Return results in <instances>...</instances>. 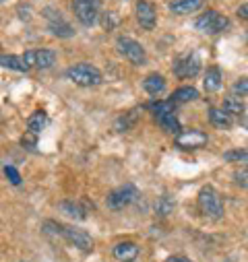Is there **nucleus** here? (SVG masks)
I'll return each mask as SVG.
<instances>
[{
    "label": "nucleus",
    "instance_id": "1",
    "mask_svg": "<svg viewBox=\"0 0 248 262\" xmlns=\"http://www.w3.org/2000/svg\"><path fill=\"white\" fill-rule=\"evenodd\" d=\"M199 211L207 217V219H221L225 209H223V199L221 194L213 188V186H205L201 192H199Z\"/></svg>",
    "mask_w": 248,
    "mask_h": 262
},
{
    "label": "nucleus",
    "instance_id": "2",
    "mask_svg": "<svg viewBox=\"0 0 248 262\" xmlns=\"http://www.w3.org/2000/svg\"><path fill=\"white\" fill-rule=\"evenodd\" d=\"M67 77L79 87H97L101 83V73L93 67V64H87V62L71 67L67 71Z\"/></svg>",
    "mask_w": 248,
    "mask_h": 262
},
{
    "label": "nucleus",
    "instance_id": "3",
    "mask_svg": "<svg viewBox=\"0 0 248 262\" xmlns=\"http://www.w3.org/2000/svg\"><path fill=\"white\" fill-rule=\"evenodd\" d=\"M151 110L155 114V120L157 124L166 130V133H172V135H178L180 133V122L176 118V112H174V101H157V103H151Z\"/></svg>",
    "mask_w": 248,
    "mask_h": 262
},
{
    "label": "nucleus",
    "instance_id": "4",
    "mask_svg": "<svg viewBox=\"0 0 248 262\" xmlns=\"http://www.w3.org/2000/svg\"><path fill=\"white\" fill-rule=\"evenodd\" d=\"M137 199H139L137 186H135V184H124V186L116 188L114 192H110V196H108L106 203H108V209H112V211H122L124 207L133 205Z\"/></svg>",
    "mask_w": 248,
    "mask_h": 262
},
{
    "label": "nucleus",
    "instance_id": "5",
    "mask_svg": "<svg viewBox=\"0 0 248 262\" xmlns=\"http://www.w3.org/2000/svg\"><path fill=\"white\" fill-rule=\"evenodd\" d=\"M116 48L131 64H135V67H143V64L147 62L145 48L137 39H133V37H118L116 39Z\"/></svg>",
    "mask_w": 248,
    "mask_h": 262
},
{
    "label": "nucleus",
    "instance_id": "6",
    "mask_svg": "<svg viewBox=\"0 0 248 262\" xmlns=\"http://www.w3.org/2000/svg\"><path fill=\"white\" fill-rule=\"evenodd\" d=\"M101 9V0H73V11L81 25L91 27L97 21Z\"/></svg>",
    "mask_w": 248,
    "mask_h": 262
},
{
    "label": "nucleus",
    "instance_id": "7",
    "mask_svg": "<svg viewBox=\"0 0 248 262\" xmlns=\"http://www.w3.org/2000/svg\"><path fill=\"white\" fill-rule=\"evenodd\" d=\"M230 25L228 17H223L221 13L217 11H207L205 15H201L195 23V27L201 31V33H209V35H215V33H221L225 27Z\"/></svg>",
    "mask_w": 248,
    "mask_h": 262
},
{
    "label": "nucleus",
    "instance_id": "8",
    "mask_svg": "<svg viewBox=\"0 0 248 262\" xmlns=\"http://www.w3.org/2000/svg\"><path fill=\"white\" fill-rule=\"evenodd\" d=\"M44 15L48 19V29L52 31V35H56V37H73L75 35V29L71 27V23L65 21L60 11L44 9Z\"/></svg>",
    "mask_w": 248,
    "mask_h": 262
},
{
    "label": "nucleus",
    "instance_id": "9",
    "mask_svg": "<svg viewBox=\"0 0 248 262\" xmlns=\"http://www.w3.org/2000/svg\"><path fill=\"white\" fill-rule=\"evenodd\" d=\"M23 62L27 64L29 69H42V71H46V69H50V67H54V62H56V52H52V50H29V52H25L23 56Z\"/></svg>",
    "mask_w": 248,
    "mask_h": 262
},
{
    "label": "nucleus",
    "instance_id": "10",
    "mask_svg": "<svg viewBox=\"0 0 248 262\" xmlns=\"http://www.w3.org/2000/svg\"><path fill=\"white\" fill-rule=\"evenodd\" d=\"M69 244H73L75 248L83 250V252H91L93 250V239L87 231L83 229H77V227H71V225H62V235Z\"/></svg>",
    "mask_w": 248,
    "mask_h": 262
},
{
    "label": "nucleus",
    "instance_id": "11",
    "mask_svg": "<svg viewBox=\"0 0 248 262\" xmlns=\"http://www.w3.org/2000/svg\"><path fill=\"white\" fill-rule=\"evenodd\" d=\"M203 145H207V135L203 130L191 128V130H180L176 135V147L180 149H201Z\"/></svg>",
    "mask_w": 248,
    "mask_h": 262
},
{
    "label": "nucleus",
    "instance_id": "12",
    "mask_svg": "<svg viewBox=\"0 0 248 262\" xmlns=\"http://www.w3.org/2000/svg\"><path fill=\"white\" fill-rule=\"evenodd\" d=\"M199 71H201V58H199V54H189V56L180 58L174 64V75L180 77V79H191Z\"/></svg>",
    "mask_w": 248,
    "mask_h": 262
},
{
    "label": "nucleus",
    "instance_id": "13",
    "mask_svg": "<svg viewBox=\"0 0 248 262\" xmlns=\"http://www.w3.org/2000/svg\"><path fill=\"white\" fill-rule=\"evenodd\" d=\"M141 250L135 242H120L114 246V258L120 262H135L139 258Z\"/></svg>",
    "mask_w": 248,
    "mask_h": 262
},
{
    "label": "nucleus",
    "instance_id": "14",
    "mask_svg": "<svg viewBox=\"0 0 248 262\" xmlns=\"http://www.w3.org/2000/svg\"><path fill=\"white\" fill-rule=\"evenodd\" d=\"M137 19H139L143 29H153L155 27V19H157L153 5L147 3V0H139L137 3Z\"/></svg>",
    "mask_w": 248,
    "mask_h": 262
},
{
    "label": "nucleus",
    "instance_id": "15",
    "mask_svg": "<svg viewBox=\"0 0 248 262\" xmlns=\"http://www.w3.org/2000/svg\"><path fill=\"white\" fill-rule=\"evenodd\" d=\"M203 7V0H172L170 11L174 15H191Z\"/></svg>",
    "mask_w": 248,
    "mask_h": 262
},
{
    "label": "nucleus",
    "instance_id": "16",
    "mask_svg": "<svg viewBox=\"0 0 248 262\" xmlns=\"http://www.w3.org/2000/svg\"><path fill=\"white\" fill-rule=\"evenodd\" d=\"M143 89H145L149 95H159V93H163V89H166V79H163L161 75H157V73H151V75L145 77Z\"/></svg>",
    "mask_w": 248,
    "mask_h": 262
},
{
    "label": "nucleus",
    "instance_id": "17",
    "mask_svg": "<svg viewBox=\"0 0 248 262\" xmlns=\"http://www.w3.org/2000/svg\"><path fill=\"white\" fill-rule=\"evenodd\" d=\"M139 112H141V110H133V112H129V114L120 116V118L116 120V124H114L116 133H129V130H131V128L137 124V120H139Z\"/></svg>",
    "mask_w": 248,
    "mask_h": 262
},
{
    "label": "nucleus",
    "instance_id": "18",
    "mask_svg": "<svg viewBox=\"0 0 248 262\" xmlns=\"http://www.w3.org/2000/svg\"><path fill=\"white\" fill-rule=\"evenodd\" d=\"M221 71L217 69V67H211L209 71H207V75H205V81H203V85H205V91H209V93H215V91H219V87H221Z\"/></svg>",
    "mask_w": 248,
    "mask_h": 262
},
{
    "label": "nucleus",
    "instance_id": "19",
    "mask_svg": "<svg viewBox=\"0 0 248 262\" xmlns=\"http://www.w3.org/2000/svg\"><path fill=\"white\" fill-rule=\"evenodd\" d=\"M0 67L9 69V71H19V73H27L29 67L23 62L21 56H0Z\"/></svg>",
    "mask_w": 248,
    "mask_h": 262
},
{
    "label": "nucleus",
    "instance_id": "20",
    "mask_svg": "<svg viewBox=\"0 0 248 262\" xmlns=\"http://www.w3.org/2000/svg\"><path fill=\"white\" fill-rule=\"evenodd\" d=\"M46 124H48V116H46V112H44V110L33 112V114L29 116V120H27L29 133H33V135H39L42 130L46 128Z\"/></svg>",
    "mask_w": 248,
    "mask_h": 262
},
{
    "label": "nucleus",
    "instance_id": "21",
    "mask_svg": "<svg viewBox=\"0 0 248 262\" xmlns=\"http://www.w3.org/2000/svg\"><path fill=\"white\" fill-rule=\"evenodd\" d=\"M60 207V211L65 213V215H69V217H73V219H77V221H83L87 215H85V209L79 205V203H75V201H65V203H60L58 205Z\"/></svg>",
    "mask_w": 248,
    "mask_h": 262
},
{
    "label": "nucleus",
    "instance_id": "22",
    "mask_svg": "<svg viewBox=\"0 0 248 262\" xmlns=\"http://www.w3.org/2000/svg\"><path fill=\"white\" fill-rule=\"evenodd\" d=\"M209 120H211V124L217 126V128H230V126H232V116H230L228 112L219 110V107H211V110H209Z\"/></svg>",
    "mask_w": 248,
    "mask_h": 262
},
{
    "label": "nucleus",
    "instance_id": "23",
    "mask_svg": "<svg viewBox=\"0 0 248 262\" xmlns=\"http://www.w3.org/2000/svg\"><path fill=\"white\" fill-rule=\"evenodd\" d=\"M197 97H199V91L195 87H180L174 91L172 101L174 103H189V101H195Z\"/></svg>",
    "mask_w": 248,
    "mask_h": 262
},
{
    "label": "nucleus",
    "instance_id": "24",
    "mask_svg": "<svg viewBox=\"0 0 248 262\" xmlns=\"http://www.w3.org/2000/svg\"><path fill=\"white\" fill-rule=\"evenodd\" d=\"M223 112H228L230 116H240L244 114V101L238 97V95H230L225 101H223Z\"/></svg>",
    "mask_w": 248,
    "mask_h": 262
},
{
    "label": "nucleus",
    "instance_id": "25",
    "mask_svg": "<svg viewBox=\"0 0 248 262\" xmlns=\"http://www.w3.org/2000/svg\"><path fill=\"white\" fill-rule=\"evenodd\" d=\"M174 207H176V203L172 201V196L170 194H163V196H159L157 203H155V213L159 217H166V215H170L174 211Z\"/></svg>",
    "mask_w": 248,
    "mask_h": 262
},
{
    "label": "nucleus",
    "instance_id": "26",
    "mask_svg": "<svg viewBox=\"0 0 248 262\" xmlns=\"http://www.w3.org/2000/svg\"><path fill=\"white\" fill-rule=\"evenodd\" d=\"M223 161H248V149H232L223 153Z\"/></svg>",
    "mask_w": 248,
    "mask_h": 262
},
{
    "label": "nucleus",
    "instance_id": "27",
    "mask_svg": "<svg viewBox=\"0 0 248 262\" xmlns=\"http://www.w3.org/2000/svg\"><path fill=\"white\" fill-rule=\"evenodd\" d=\"M5 173H7V178L11 180V184H15V186L21 184V173H19L13 165H7V167H5Z\"/></svg>",
    "mask_w": 248,
    "mask_h": 262
},
{
    "label": "nucleus",
    "instance_id": "28",
    "mask_svg": "<svg viewBox=\"0 0 248 262\" xmlns=\"http://www.w3.org/2000/svg\"><path fill=\"white\" fill-rule=\"evenodd\" d=\"M234 93H236V95L240 93V97L248 93V79H246V77H242V79H238V81L234 83Z\"/></svg>",
    "mask_w": 248,
    "mask_h": 262
},
{
    "label": "nucleus",
    "instance_id": "29",
    "mask_svg": "<svg viewBox=\"0 0 248 262\" xmlns=\"http://www.w3.org/2000/svg\"><path fill=\"white\" fill-rule=\"evenodd\" d=\"M234 180H236L238 186L248 188V169H238V171L234 173Z\"/></svg>",
    "mask_w": 248,
    "mask_h": 262
},
{
    "label": "nucleus",
    "instance_id": "30",
    "mask_svg": "<svg viewBox=\"0 0 248 262\" xmlns=\"http://www.w3.org/2000/svg\"><path fill=\"white\" fill-rule=\"evenodd\" d=\"M116 23H118V17H116L114 13H106V15L101 17V25H104V29H112V27H116Z\"/></svg>",
    "mask_w": 248,
    "mask_h": 262
},
{
    "label": "nucleus",
    "instance_id": "31",
    "mask_svg": "<svg viewBox=\"0 0 248 262\" xmlns=\"http://www.w3.org/2000/svg\"><path fill=\"white\" fill-rule=\"evenodd\" d=\"M35 143H37V135H33V133H27V135H23V139H21V145L23 147H27V149H35Z\"/></svg>",
    "mask_w": 248,
    "mask_h": 262
},
{
    "label": "nucleus",
    "instance_id": "32",
    "mask_svg": "<svg viewBox=\"0 0 248 262\" xmlns=\"http://www.w3.org/2000/svg\"><path fill=\"white\" fill-rule=\"evenodd\" d=\"M238 17L244 19V21H248V5H242V7L238 9Z\"/></svg>",
    "mask_w": 248,
    "mask_h": 262
},
{
    "label": "nucleus",
    "instance_id": "33",
    "mask_svg": "<svg viewBox=\"0 0 248 262\" xmlns=\"http://www.w3.org/2000/svg\"><path fill=\"white\" fill-rule=\"evenodd\" d=\"M166 262H193V260H189V258H184V256H172V258H168Z\"/></svg>",
    "mask_w": 248,
    "mask_h": 262
},
{
    "label": "nucleus",
    "instance_id": "34",
    "mask_svg": "<svg viewBox=\"0 0 248 262\" xmlns=\"http://www.w3.org/2000/svg\"><path fill=\"white\" fill-rule=\"evenodd\" d=\"M0 52H3V46H0Z\"/></svg>",
    "mask_w": 248,
    "mask_h": 262
},
{
    "label": "nucleus",
    "instance_id": "35",
    "mask_svg": "<svg viewBox=\"0 0 248 262\" xmlns=\"http://www.w3.org/2000/svg\"><path fill=\"white\" fill-rule=\"evenodd\" d=\"M0 3H5V0H0Z\"/></svg>",
    "mask_w": 248,
    "mask_h": 262
}]
</instances>
